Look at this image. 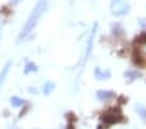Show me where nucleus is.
<instances>
[{
	"label": "nucleus",
	"instance_id": "f257e3e1",
	"mask_svg": "<svg viewBox=\"0 0 146 129\" xmlns=\"http://www.w3.org/2000/svg\"><path fill=\"white\" fill-rule=\"evenodd\" d=\"M48 8V0H39L38 3L34 5L31 13L29 15L26 22H25L24 28L21 29L20 34H18V40H26L27 38L31 35L34 29L36 28V25L39 22L40 17L44 15V12Z\"/></svg>",
	"mask_w": 146,
	"mask_h": 129
},
{
	"label": "nucleus",
	"instance_id": "f03ea898",
	"mask_svg": "<svg viewBox=\"0 0 146 129\" xmlns=\"http://www.w3.org/2000/svg\"><path fill=\"white\" fill-rule=\"evenodd\" d=\"M110 11L115 17H123L131 12V5L127 0H112L110 4Z\"/></svg>",
	"mask_w": 146,
	"mask_h": 129
},
{
	"label": "nucleus",
	"instance_id": "7ed1b4c3",
	"mask_svg": "<svg viewBox=\"0 0 146 129\" xmlns=\"http://www.w3.org/2000/svg\"><path fill=\"white\" fill-rule=\"evenodd\" d=\"M142 39H138L134 46V60H137L138 64L146 65V38L141 37Z\"/></svg>",
	"mask_w": 146,
	"mask_h": 129
},
{
	"label": "nucleus",
	"instance_id": "20e7f679",
	"mask_svg": "<svg viewBox=\"0 0 146 129\" xmlns=\"http://www.w3.org/2000/svg\"><path fill=\"white\" fill-rule=\"evenodd\" d=\"M97 28H98V22H95V24H94V26H93V30H91L90 35H89L88 44H86L85 60H88V58H89V56H90L91 51H93V44H94V38H95V33H97Z\"/></svg>",
	"mask_w": 146,
	"mask_h": 129
},
{
	"label": "nucleus",
	"instance_id": "39448f33",
	"mask_svg": "<svg viewBox=\"0 0 146 129\" xmlns=\"http://www.w3.org/2000/svg\"><path fill=\"white\" fill-rule=\"evenodd\" d=\"M12 64H13L12 60H8V62L4 64V67L1 68V71H0V91H1V87H3L4 82H5V80H7V77H8L9 72H11Z\"/></svg>",
	"mask_w": 146,
	"mask_h": 129
},
{
	"label": "nucleus",
	"instance_id": "423d86ee",
	"mask_svg": "<svg viewBox=\"0 0 146 129\" xmlns=\"http://www.w3.org/2000/svg\"><path fill=\"white\" fill-rule=\"evenodd\" d=\"M94 77H95V80H98V81L108 80L110 77H111V72L108 69H102V68L97 67L94 69Z\"/></svg>",
	"mask_w": 146,
	"mask_h": 129
},
{
	"label": "nucleus",
	"instance_id": "0eeeda50",
	"mask_svg": "<svg viewBox=\"0 0 146 129\" xmlns=\"http://www.w3.org/2000/svg\"><path fill=\"white\" fill-rule=\"evenodd\" d=\"M97 98L100 102H107L115 98V93L112 90H98L97 91Z\"/></svg>",
	"mask_w": 146,
	"mask_h": 129
},
{
	"label": "nucleus",
	"instance_id": "6e6552de",
	"mask_svg": "<svg viewBox=\"0 0 146 129\" xmlns=\"http://www.w3.org/2000/svg\"><path fill=\"white\" fill-rule=\"evenodd\" d=\"M134 110H136L137 115L140 116L141 121L146 124V107H145V106H143V105H137L136 107H134Z\"/></svg>",
	"mask_w": 146,
	"mask_h": 129
},
{
	"label": "nucleus",
	"instance_id": "1a4fd4ad",
	"mask_svg": "<svg viewBox=\"0 0 146 129\" xmlns=\"http://www.w3.org/2000/svg\"><path fill=\"white\" fill-rule=\"evenodd\" d=\"M124 77L128 81H133V80H136V78H140L141 73L140 72H137V71H128V72L124 73Z\"/></svg>",
	"mask_w": 146,
	"mask_h": 129
},
{
	"label": "nucleus",
	"instance_id": "9d476101",
	"mask_svg": "<svg viewBox=\"0 0 146 129\" xmlns=\"http://www.w3.org/2000/svg\"><path fill=\"white\" fill-rule=\"evenodd\" d=\"M11 105H12L13 107H22V106L25 105V99L13 95L12 98H11Z\"/></svg>",
	"mask_w": 146,
	"mask_h": 129
},
{
	"label": "nucleus",
	"instance_id": "9b49d317",
	"mask_svg": "<svg viewBox=\"0 0 146 129\" xmlns=\"http://www.w3.org/2000/svg\"><path fill=\"white\" fill-rule=\"evenodd\" d=\"M55 89V83L52 82V81H47V82L44 83V86H43V94H46V95H48V94H51L52 91H54Z\"/></svg>",
	"mask_w": 146,
	"mask_h": 129
},
{
	"label": "nucleus",
	"instance_id": "f8f14e48",
	"mask_svg": "<svg viewBox=\"0 0 146 129\" xmlns=\"http://www.w3.org/2000/svg\"><path fill=\"white\" fill-rule=\"evenodd\" d=\"M25 73H31V72H38V65L35 64V63H33V62H29V63H26V65H25Z\"/></svg>",
	"mask_w": 146,
	"mask_h": 129
},
{
	"label": "nucleus",
	"instance_id": "ddd939ff",
	"mask_svg": "<svg viewBox=\"0 0 146 129\" xmlns=\"http://www.w3.org/2000/svg\"><path fill=\"white\" fill-rule=\"evenodd\" d=\"M20 1H21V0H12V3H13V4H18Z\"/></svg>",
	"mask_w": 146,
	"mask_h": 129
}]
</instances>
